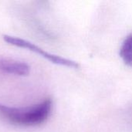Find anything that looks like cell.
I'll list each match as a JSON object with an SVG mask.
<instances>
[{
	"mask_svg": "<svg viewBox=\"0 0 132 132\" xmlns=\"http://www.w3.org/2000/svg\"><path fill=\"white\" fill-rule=\"evenodd\" d=\"M0 70L5 73L16 76H26L29 73L30 67L25 62L4 58L0 60Z\"/></svg>",
	"mask_w": 132,
	"mask_h": 132,
	"instance_id": "3957f363",
	"label": "cell"
},
{
	"mask_svg": "<svg viewBox=\"0 0 132 132\" xmlns=\"http://www.w3.org/2000/svg\"><path fill=\"white\" fill-rule=\"evenodd\" d=\"M53 101L47 98L32 107L15 108L0 103V117L19 126H36L44 123L49 118Z\"/></svg>",
	"mask_w": 132,
	"mask_h": 132,
	"instance_id": "6da1fadb",
	"label": "cell"
},
{
	"mask_svg": "<svg viewBox=\"0 0 132 132\" xmlns=\"http://www.w3.org/2000/svg\"><path fill=\"white\" fill-rule=\"evenodd\" d=\"M120 56L126 65L132 67V35L124 41L120 50Z\"/></svg>",
	"mask_w": 132,
	"mask_h": 132,
	"instance_id": "277c9868",
	"label": "cell"
},
{
	"mask_svg": "<svg viewBox=\"0 0 132 132\" xmlns=\"http://www.w3.org/2000/svg\"><path fill=\"white\" fill-rule=\"evenodd\" d=\"M3 39L7 43L10 44V45L15 46H17L19 48L26 49V50L32 51L35 53H38L39 55H40L46 60H47L55 64L63 66V67H70V68H74V69H77L80 67L79 64L75 61L50 53L45 51L44 50H43L42 48H40L39 46L35 45L34 43H32L29 41H27L26 39H21L19 37L9 36V35H4Z\"/></svg>",
	"mask_w": 132,
	"mask_h": 132,
	"instance_id": "7a4b0ae2",
	"label": "cell"
}]
</instances>
